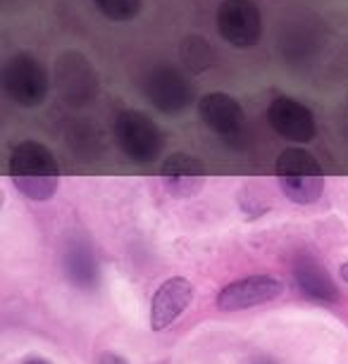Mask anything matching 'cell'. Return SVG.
Here are the masks:
<instances>
[{
	"mask_svg": "<svg viewBox=\"0 0 348 364\" xmlns=\"http://www.w3.org/2000/svg\"><path fill=\"white\" fill-rule=\"evenodd\" d=\"M10 178L15 188L33 203H43L60 186V164L43 143L26 139L10 150Z\"/></svg>",
	"mask_w": 348,
	"mask_h": 364,
	"instance_id": "cell-1",
	"label": "cell"
},
{
	"mask_svg": "<svg viewBox=\"0 0 348 364\" xmlns=\"http://www.w3.org/2000/svg\"><path fill=\"white\" fill-rule=\"evenodd\" d=\"M282 193L296 205H312L325 191V171L303 146L284 148L275 164Z\"/></svg>",
	"mask_w": 348,
	"mask_h": 364,
	"instance_id": "cell-2",
	"label": "cell"
},
{
	"mask_svg": "<svg viewBox=\"0 0 348 364\" xmlns=\"http://www.w3.org/2000/svg\"><path fill=\"white\" fill-rule=\"evenodd\" d=\"M0 84H3L8 100L24 109L41 107L51 91V77H48L43 63L29 53L12 55L3 67Z\"/></svg>",
	"mask_w": 348,
	"mask_h": 364,
	"instance_id": "cell-3",
	"label": "cell"
},
{
	"mask_svg": "<svg viewBox=\"0 0 348 364\" xmlns=\"http://www.w3.org/2000/svg\"><path fill=\"white\" fill-rule=\"evenodd\" d=\"M112 134L120 150L134 164L155 162L165 148L160 127L141 109H122L112 122Z\"/></svg>",
	"mask_w": 348,
	"mask_h": 364,
	"instance_id": "cell-4",
	"label": "cell"
},
{
	"mask_svg": "<svg viewBox=\"0 0 348 364\" xmlns=\"http://www.w3.org/2000/svg\"><path fill=\"white\" fill-rule=\"evenodd\" d=\"M215 26L224 43L236 50H251L263 36V12L255 0H222Z\"/></svg>",
	"mask_w": 348,
	"mask_h": 364,
	"instance_id": "cell-5",
	"label": "cell"
},
{
	"mask_svg": "<svg viewBox=\"0 0 348 364\" xmlns=\"http://www.w3.org/2000/svg\"><path fill=\"white\" fill-rule=\"evenodd\" d=\"M141 91L146 100L162 114L184 112L194 102V86L186 74L172 65H155L141 79Z\"/></svg>",
	"mask_w": 348,
	"mask_h": 364,
	"instance_id": "cell-6",
	"label": "cell"
},
{
	"mask_svg": "<svg viewBox=\"0 0 348 364\" xmlns=\"http://www.w3.org/2000/svg\"><path fill=\"white\" fill-rule=\"evenodd\" d=\"M56 84L72 107H84L98 98V74L81 53L67 50L56 60Z\"/></svg>",
	"mask_w": 348,
	"mask_h": 364,
	"instance_id": "cell-7",
	"label": "cell"
},
{
	"mask_svg": "<svg viewBox=\"0 0 348 364\" xmlns=\"http://www.w3.org/2000/svg\"><path fill=\"white\" fill-rule=\"evenodd\" d=\"M268 124L279 139L303 146L310 143L317 134V122L312 109L305 102L291 95H277L268 107Z\"/></svg>",
	"mask_w": 348,
	"mask_h": 364,
	"instance_id": "cell-8",
	"label": "cell"
},
{
	"mask_svg": "<svg viewBox=\"0 0 348 364\" xmlns=\"http://www.w3.org/2000/svg\"><path fill=\"white\" fill-rule=\"evenodd\" d=\"M198 117L206 124L208 132L220 136L222 141L234 143L243 136L246 132V112L234 95L213 91L206 93L198 100Z\"/></svg>",
	"mask_w": 348,
	"mask_h": 364,
	"instance_id": "cell-9",
	"label": "cell"
},
{
	"mask_svg": "<svg viewBox=\"0 0 348 364\" xmlns=\"http://www.w3.org/2000/svg\"><path fill=\"white\" fill-rule=\"evenodd\" d=\"M282 291H284L282 281L275 277H268V274L246 277L222 288L220 295H217V307L224 312L246 310V307H255V305H263V302L279 298Z\"/></svg>",
	"mask_w": 348,
	"mask_h": 364,
	"instance_id": "cell-10",
	"label": "cell"
},
{
	"mask_svg": "<svg viewBox=\"0 0 348 364\" xmlns=\"http://www.w3.org/2000/svg\"><path fill=\"white\" fill-rule=\"evenodd\" d=\"M191 300H194V286H191L189 279L172 277V279L162 281L151 302L153 331H165L167 326H172L174 321L186 312Z\"/></svg>",
	"mask_w": 348,
	"mask_h": 364,
	"instance_id": "cell-11",
	"label": "cell"
},
{
	"mask_svg": "<svg viewBox=\"0 0 348 364\" xmlns=\"http://www.w3.org/2000/svg\"><path fill=\"white\" fill-rule=\"evenodd\" d=\"M160 176L174 198H194L206 183V167L196 155L179 150V153L165 157L160 167Z\"/></svg>",
	"mask_w": 348,
	"mask_h": 364,
	"instance_id": "cell-12",
	"label": "cell"
},
{
	"mask_svg": "<svg viewBox=\"0 0 348 364\" xmlns=\"http://www.w3.org/2000/svg\"><path fill=\"white\" fill-rule=\"evenodd\" d=\"M63 269H65V277L77 288L91 291V288L98 286V279H100L98 257H95L93 245L88 243L86 238L72 236L67 240L63 248Z\"/></svg>",
	"mask_w": 348,
	"mask_h": 364,
	"instance_id": "cell-13",
	"label": "cell"
},
{
	"mask_svg": "<svg viewBox=\"0 0 348 364\" xmlns=\"http://www.w3.org/2000/svg\"><path fill=\"white\" fill-rule=\"evenodd\" d=\"M293 281H296L298 291L310 300L317 302L339 300V288L329 277V272H327V267H322L310 255H298L293 259Z\"/></svg>",
	"mask_w": 348,
	"mask_h": 364,
	"instance_id": "cell-14",
	"label": "cell"
},
{
	"mask_svg": "<svg viewBox=\"0 0 348 364\" xmlns=\"http://www.w3.org/2000/svg\"><path fill=\"white\" fill-rule=\"evenodd\" d=\"M179 58H181V63L186 65V70L194 74L213 70L217 63V53L213 43H210L206 36H201V33H191V36L181 41Z\"/></svg>",
	"mask_w": 348,
	"mask_h": 364,
	"instance_id": "cell-15",
	"label": "cell"
},
{
	"mask_svg": "<svg viewBox=\"0 0 348 364\" xmlns=\"http://www.w3.org/2000/svg\"><path fill=\"white\" fill-rule=\"evenodd\" d=\"M93 5L110 22H132L134 17H139L143 0H93Z\"/></svg>",
	"mask_w": 348,
	"mask_h": 364,
	"instance_id": "cell-16",
	"label": "cell"
},
{
	"mask_svg": "<svg viewBox=\"0 0 348 364\" xmlns=\"http://www.w3.org/2000/svg\"><path fill=\"white\" fill-rule=\"evenodd\" d=\"M98 364H129L125 357L115 355V353H103L98 357Z\"/></svg>",
	"mask_w": 348,
	"mask_h": 364,
	"instance_id": "cell-17",
	"label": "cell"
},
{
	"mask_svg": "<svg viewBox=\"0 0 348 364\" xmlns=\"http://www.w3.org/2000/svg\"><path fill=\"white\" fill-rule=\"evenodd\" d=\"M341 279H344L346 281V284H348V262H344V264H341Z\"/></svg>",
	"mask_w": 348,
	"mask_h": 364,
	"instance_id": "cell-18",
	"label": "cell"
},
{
	"mask_svg": "<svg viewBox=\"0 0 348 364\" xmlns=\"http://www.w3.org/2000/svg\"><path fill=\"white\" fill-rule=\"evenodd\" d=\"M24 364H51V362H46V360H38V357H36V360H29V362H24Z\"/></svg>",
	"mask_w": 348,
	"mask_h": 364,
	"instance_id": "cell-19",
	"label": "cell"
}]
</instances>
